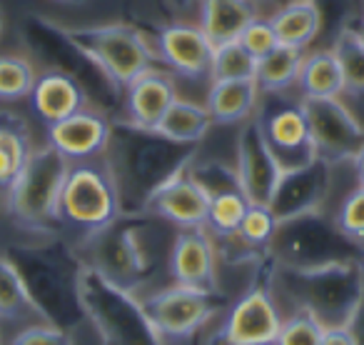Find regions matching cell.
Returning <instances> with one entry per match:
<instances>
[{
    "mask_svg": "<svg viewBox=\"0 0 364 345\" xmlns=\"http://www.w3.org/2000/svg\"><path fill=\"white\" fill-rule=\"evenodd\" d=\"M208 208L210 195L200 188V183L185 168L147 195L142 213L152 215L157 220H165V223L175 225L180 230H193L205 228Z\"/></svg>",
    "mask_w": 364,
    "mask_h": 345,
    "instance_id": "cell-14",
    "label": "cell"
},
{
    "mask_svg": "<svg viewBox=\"0 0 364 345\" xmlns=\"http://www.w3.org/2000/svg\"><path fill=\"white\" fill-rule=\"evenodd\" d=\"M177 91L170 73L150 68L125 88V123L155 130L167 108L175 103Z\"/></svg>",
    "mask_w": 364,
    "mask_h": 345,
    "instance_id": "cell-19",
    "label": "cell"
},
{
    "mask_svg": "<svg viewBox=\"0 0 364 345\" xmlns=\"http://www.w3.org/2000/svg\"><path fill=\"white\" fill-rule=\"evenodd\" d=\"M237 43L255 58V61L264 58L269 51H274V48L279 46L272 26H269V21H264V18H255L242 31V36L237 38Z\"/></svg>",
    "mask_w": 364,
    "mask_h": 345,
    "instance_id": "cell-37",
    "label": "cell"
},
{
    "mask_svg": "<svg viewBox=\"0 0 364 345\" xmlns=\"http://www.w3.org/2000/svg\"><path fill=\"white\" fill-rule=\"evenodd\" d=\"M33 150L28 123L18 113L0 110V190L11 188Z\"/></svg>",
    "mask_w": 364,
    "mask_h": 345,
    "instance_id": "cell-25",
    "label": "cell"
},
{
    "mask_svg": "<svg viewBox=\"0 0 364 345\" xmlns=\"http://www.w3.org/2000/svg\"><path fill=\"white\" fill-rule=\"evenodd\" d=\"M46 23L115 91H125L137 76L155 68V51L142 31L130 23H92V26Z\"/></svg>",
    "mask_w": 364,
    "mask_h": 345,
    "instance_id": "cell-3",
    "label": "cell"
},
{
    "mask_svg": "<svg viewBox=\"0 0 364 345\" xmlns=\"http://www.w3.org/2000/svg\"><path fill=\"white\" fill-rule=\"evenodd\" d=\"M362 265H364V258H362Z\"/></svg>",
    "mask_w": 364,
    "mask_h": 345,
    "instance_id": "cell-45",
    "label": "cell"
},
{
    "mask_svg": "<svg viewBox=\"0 0 364 345\" xmlns=\"http://www.w3.org/2000/svg\"><path fill=\"white\" fill-rule=\"evenodd\" d=\"M297 86L302 98H339L344 93L337 58L329 48L307 53L302 61Z\"/></svg>",
    "mask_w": 364,
    "mask_h": 345,
    "instance_id": "cell-28",
    "label": "cell"
},
{
    "mask_svg": "<svg viewBox=\"0 0 364 345\" xmlns=\"http://www.w3.org/2000/svg\"><path fill=\"white\" fill-rule=\"evenodd\" d=\"M175 3H180V6H182V3H190V0H175Z\"/></svg>",
    "mask_w": 364,
    "mask_h": 345,
    "instance_id": "cell-43",
    "label": "cell"
},
{
    "mask_svg": "<svg viewBox=\"0 0 364 345\" xmlns=\"http://www.w3.org/2000/svg\"><path fill=\"white\" fill-rule=\"evenodd\" d=\"M218 248L205 228L180 230L167 253V270L177 285L218 293Z\"/></svg>",
    "mask_w": 364,
    "mask_h": 345,
    "instance_id": "cell-15",
    "label": "cell"
},
{
    "mask_svg": "<svg viewBox=\"0 0 364 345\" xmlns=\"http://www.w3.org/2000/svg\"><path fill=\"white\" fill-rule=\"evenodd\" d=\"M125 213L105 158L70 163L58 200V228L73 230L77 243Z\"/></svg>",
    "mask_w": 364,
    "mask_h": 345,
    "instance_id": "cell-6",
    "label": "cell"
},
{
    "mask_svg": "<svg viewBox=\"0 0 364 345\" xmlns=\"http://www.w3.org/2000/svg\"><path fill=\"white\" fill-rule=\"evenodd\" d=\"M31 108L46 125L63 120L87 108V93L75 76L65 71H48L38 76L31 91Z\"/></svg>",
    "mask_w": 364,
    "mask_h": 345,
    "instance_id": "cell-20",
    "label": "cell"
},
{
    "mask_svg": "<svg viewBox=\"0 0 364 345\" xmlns=\"http://www.w3.org/2000/svg\"><path fill=\"white\" fill-rule=\"evenodd\" d=\"M58 3H68V6H80V3H85V0H58Z\"/></svg>",
    "mask_w": 364,
    "mask_h": 345,
    "instance_id": "cell-40",
    "label": "cell"
},
{
    "mask_svg": "<svg viewBox=\"0 0 364 345\" xmlns=\"http://www.w3.org/2000/svg\"><path fill=\"white\" fill-rule=\"evenodd\" d=\"M279 325L282 310L274 295L269 288L255 285L230 305L210 345H274Z\"/></svg>",
    "mask_w": 364,
    "mask_h": 345,
    "instance_id": "cell-12",
    "label": "cell"
},
{
    "mask_svg": "<svg viewBox=\"0 0 364 345\" xmlns=\"http://www.w3.org/2000/svg\"><path fill=\"white\" fill-rule=\"evenodd\" d=\"M329 175H332V165H327L319 158L297 170L282 172L277 190L269 200V210L274 213V218L282 223V220H292L299 215L322 213V205L329 193Z\"/></svg>",
    "mask_w": 364,
    "mask_h": 345,
    "instance_id": "cell-16",
    "label": "cell"
},
{
    "mask_svg": "<svg viewBox=\"0 0 364 345\" xmlns=\"http://www.w3.org/2000/svg\"><path fill=\"white\" fill-rule=\"evenodd\" d=\"M155 56L177 76L188 81H210V63H213L215 46L208 41L200 26L193 23H172L157 33V41L152 46Z\"/></svg>",
    "mask_w": 364,
    "mask_h": 345,
    "instance_id": "cell-17",
    "label": "cell"
},
{
    "mask_svg": "<svg viewBox=\"0 0 364 345\" xmlns=\"http://www.w3.org/2000/svg\"><path fill=\"white\" fill-rule=\"evenodd\" d=\"M334 225L339 228V233L347 240H352L354 245L364 248V188H357L344 198L342 208H339Z\"/></svg>",
    "mask_w": 364,
    "mask_h": 345,
    "instance_id": "cell-35",
    "label": "cell"
},
{
    "mask_svg": "<svg viewBox=\"0 0 364 345\" xmlns=\"http://www.w3.org/2000/svg\"><path fill=\"white\" fill-rule=\"evenodd\" d=\"M357 31H359V38H362V43H364V26H359Z\"/></svg>",
    "mask_w": 364,
    "mask_h": 345,
    "instance_id": "cell-41",
    "label": "cell"
},
{
    "mask_svg": "<svg viewBox=\"0 0 364 345\" xmlns=\"http://www.w3.org/2000/svg\"><path fill=\"white\" fill-rule=\"evenodd\" d=\"M8 345H75V340L60 325L36 323V325H26L21 333L13 335Z\"/></svg>",
    "mask_w": 364,
    "mask_h": 345,
    "instance_id": "cell-36",
    "label": "cell"
},
{
    "mask_svg": "<svg viewBox=\"0 0 364 345\" xmlns=\"http://www.w3.org/2000/svg\"><path fill=\"white\" fill-rule=\"evenodd\" d=\"M70 160L55 148L43 145L31 153L18 178L6 190V210L18 228L36 235L58 230V200Z\"/></svg>",
    "mask_w": 364,
    "mask_h": 345,
    "instance_id": "cell-7",
    "label": "cell"
},
{
    "mask_svg": "<svg viewBox=\"0 0 364 345\" xmlns=\"http://www.w3.org/2000/svg\"><path fill=\"white\" fill-rule=\"evenodd\" d=\"M267 21L272 26L274 36H277L279 46L302 48V51L319 36V31L324 26L322 11L317 8L314 0H292V3H284Z\"/></svg>",
    "mask_w": 364,
    "mask_h": 345,
    "instance_id": "cell-24",
    "label": "cell"
},
{
    "mask_svg": "<svg viewBox=\"0 0 364 345\" xmlns=\"http://www.w3.org/2000/svg\"><path fill=\"white\" fill-rule=\"evenodd\" d=\"M269 293L284 295L294 310H307L324 328L352 325L364 305V265L359 258L312 268H287L274 263Z\"/></svg>",
    "mask_w": 364,
    "mask_h": 345,
    "instance_id": "cell-2",
    "label": "cell"
},
{
    "mask_svg": "<svg viewBox=\"0 0 364 345\" xmlns=\"http://www.w3.org/2000/svg\"><path fill=\"white\" fill-rule=\"evenodd\" d=\"M352 165H354V172H357V180H364V143L357 150V155L352 158Z\"/></svg>",
    "mask_w": 364,
    "mask_h": 345,
    "instance_id": "cell-39",
    "label": "cell"
},
{
    "mask_svg": "<svg viewBox=\"0 0 364 345\" xmlns=\"http://www.w3.org/2000/svg\"><path fill=\"white\" fill-rule=\"evenodd\" d=\"M304 56L307 53L302 48L277 46L264 58H259L257 71H255V83L259 93H287L292 86H297Z\"/></svg>",
    "mask_w": 364,
    "mask_h": 345,
    "instance_id": "cell-27",
    "label": "cell"
},
{
    "mask_svg": "<svg viewBox=\"0 0 364 345\" xmlns=\"http://www.w3.org/2000/svg\"><path fill=\"white\" fill-rule=\"evenodd\" d=\"M235 172H237L240 190L250 205H269L279 185V178H282V168L269 153L255 118L245 120L240 128Z\"/></svg>",
    "mask_w": 364,
    "mask_h": 345,
    "instance_id": "cell-13",
    "label": "cell"
},
{
    "mask_svg": "<svg viewBox=\"0 0 364 345\" xmlns=\"http://www.w3.org/2000/svg\"><path fill=\"white\" fill-rule=\"evenodd\" d=\"M359 188H364V180H359Z\"/></svg>",
    "mask_w": 364,
    "mask_h": 345,
    "instance_id": "cell-44",
    "label": "cell"
},
{
    "mask_svg": "<svg viewBox=\"0 0 364 345\" xmlns=\"http://www.w3.org/2000/svg\"><path fill=\"white\" fill-rule=\"evenodd\" d=\"M357 250L359 245L344 238L332 220H327L322 213H309L282 220L274 230L267 255L277 265L312 268V265L337 263V260H354L359 258Z\"/></svg>",
    "mask_w": 364,
    "mask_h": 345,
    "instance_id": "cell-8",
    "label": "cell"
},
{
    "mask_svg": "<svg viewBox=\"0 0 364 345\" xmlns=\"http://www.w3.org/2000/svg\"><path fill=\"white\" fill-rule=\"evenodd\" d=\"M314 155L327 165L352 163L364 143V125L342 98H299Z\"/></svg>",
    "mask_w": 364,
    "mask_h": 345,
    "instance_id": "cell-11",
    "label": "cell"
},
{
    "mask_svg": "<svg viewBox=\"0 0 364 345\" xmlns=\"http://www.w3.org/2000/svg\"><path fill=\"white\" fill-rule=\"evenodd\" d=\"M362 26H364V23H362Z\"/></svg>",
    "mask_w": 364,
    "mask_h": 345,
    "instance_id": "cell-46",
    "label": "cell"
},
{
    "mask_svg": "<svg viewBox=\"0 0 364 345\" xmlns=\"http://www.w3.org/2000/svg\"><path fill=\"white\" fill-rule=\"evenodd\" d=\"M152 220L155 218L142 210L122 213L110 225L75 243L73 255L77 263L95 268L115 285L137 293L155 263L150 238H147L155 228Z\"/></svg>",
    "mask_w": 364,
    "mask_h": 345,
    "instance_id": "cell-4",
    "label": "cell"
},
{
    "mask_svg": "<svg viewBox=\"0 0 364 345\" xmlns=\"http://www.w3.org/2000/svg\"><path fill=\"white\" fill-rule=\"evenodd\" d=\"M329 51L337 58L344 93H349V96H364V43L359 38L357 28L352 26L339 28Z\"/></svg>",
    "mask_w": 364,
    "mask_h": 345,
    "instance_id": "cell-29",
    "label": "cell"
},
{
    "mask_svg": "<svg viewBox=\"0 0 364 345\" xmlns=\"http://www.w3.org/2000/svg\"><path fill=\"white\" fill-rule=\"evenodd\" d=\"M38 76L28 58L6 53L0 56V101L13 103L31 96Z\"/></svg>",
    "mask_w": 364,
    "mask_h": 345,
    "instance_id": "cell-32",
    "label": "cell"
},
{
    "mask_svg": "<svg viewBox=\"0 0 364 345\" xmlns=\"http://www.w3.org/2000/svg\"><path fill=\"white\" fill-rule=\"evenodd\" d=\"M324 325L307 310H292L282 318L274 345H322Z\"/></svg>",
    "mask_w": 364,
    "mask_h": 345,
    "instance_id": "cell-34",
    "label": "cell"
},
{
    "mask_svg": "<svg viewBox=\"0 0 364 345\" xmlns=\"http://www.w3.org/2000/svg\"><path fill=\"white\" fill-rule=\"evenodd\" d=\"M257 61L240 46L237 41L215 46L210 63V83L213 81H255Z\"/></svg>",
    "mask_w": 364,
    "mask_h": 345,
    "instance_id": "cell-31",
    "label": "cell"
},
{
    "mask_svg": "<svg viewBox=\"0 0 364 345\" xmlns=\"http://www.w3.org/2000/svg\"><path fill=\"white\" fill-rule=\"evenodd\" d=\"M0 323H50L11 258L0 255Z\"/></svg>",
    "mask_w": 364,
    "mask_h": 345,
    "instance_id": "cell-23",
    "label": "cell"
},
{
    "mask_svg": "<svg viewBox=\"0 0 364 345\" xmlns=\"http://www.w3.org/2000/svg\"><path fill=\"white\" fill-rule=\"evenodd\" d=\"M213 128L208 108L195 101H185L177 96L175 103L167 108L162 120L155 125V133H160L167 140L182 143V145H198Z\"/></svg>",
    "mask_w": 364,
    "mask_h": 345,
    "instance_id": "cell-26",
    "label": "cell"
},
{
    "mask_svg": "<svg viewBox=\"0 0 364 345\" xmlns=\"http://www.w3.org/2000/svg\"><path fill=\"white\" fill-rule=\"evenodd\" d=\"M322 345H359L357 330L352 325H334V328H324Z\"/></svg>",
    "mask_w": 364,
    "mask_h": 345,
    "instance_id": "cell-38",
    "label": "cell"
},
{
    "mask_svg": "<svg viewBox=\"0 0 364 345\" xmlns=\"http://www.w3.org/2000/svg\"><path fill=\"white\" fill-rule=\"evenodd\" d=\"M259 96L262 93L255 81H213L205 108L213 118V125H235L255 115Z\"/></svg>",
    "mask_w": 364,
    "mask_h": 345,
    "instance_id": "cell-22",
    "label": "cell"
},
{
    "mask_svg": "<svg viewBox=\"0 0 364 345\" xmlns=\"http://www.w3.org/2000/svg\"><path fill=\"white\" fill-rule=\"evenodd\" d=\"M75 303L95 328L100 345H162L142 300L90 265L77 263L75 268Z\"/></svg>",
    "mask_w": 364,
    "mask_h": 345,
    "instance_id": "cell-5",
    "label": "cell"
},
{
    "mask_svg": "<svg viewBox=\"0 0 364 345\" xmlns=\"http://www.w3.org/2000/svg\"><path fill=\"white\" fill-rule=\"evenodd\" d=\"M122 198V210H142L147 195L195 160V145L167 140L160 133L117 123L102 153Z\"/></svg>",
    "mask_w": 364,
    "mask_h": 345,
    "instance_id": "cell-1",
    "label": "cell"
},
{
    "mask_svg": "<svg viewBox=\"0 0 364 345\" xmlns=\"http://www.w3.org/2000/svg\"><path fill=\"white\" fill-rule=\"evenodd\" d=\"M0 33H3V11H0Z\"/></svg>",
    "mask_w": 364,
    "mask_h": 345,
    "instance_id": "cell-42",
    "label": "cell"
},
{
    "mask_svg": "<svg viewBox=\"0 0 364 345\" xmlns=\"http://www.w3.org/2000/svg\"><path fill=\"white\" fill-rule=\"evenodd\" d=\"M142 308L162 345H185L220 313L223 300L218 293L172 283L147 295Z\"/></svg>",
    "mask_w": 364,
    "mask_h": 345,
    "instance_id": "cell-9",
    "label": "cell"
},
{
    "mask_svg": "<svg viewBox=\"0 0 364 345\" xmlns=\"http://www.w3.org/2000/svg\"><path fill=\"white\" fill-rule=\"evenodd\" d=\"M257 16L255 0H200V31L213 46H225L242 36Z\"/></svg>",
    "mask_w": 364,
    "mask_h": 345,
    "instance_id": "cell-21",
    "label": "cell"
},
{
    "mask_svg": "<svg viewBox=\"0 0 364 345\" xmlns=\"http://www.w3.org/2000/svg\"><path fill=\"white\" fill-rule=\"evenodd\" d=\"M277 225L279 220L274 218L269 205H247V213H245L235 238L247 250H267L274 238Z\"/></svg>",
    "mask_w": 364,
    "mask_h": 345,
    "instance_id": "cell-33",
    "label": "cell"
},
{
    "mask_svg": "<svg viewBox=\"0 0 364 345\" xmlns=\"http://www.w3.org/2000/svg\"><path fill=\"white\" fill-rule=\"evenodd\" d=\"M252 118L282 172L309 165L317 158L309 140L302 103L289 101L287 93H262Z\"/></svg>",
    "mask_w": 364,
    "mask_h": 345,
    "instance_id": "cell-10",
    "label": "cell"
},
{
    "mask_svg": "<svg viewBox=\"0 0 364 345\" xmlns=\"http://www.w3.org/2000/svg\"><path fill=\"white\" fill-rule=\"evenodd\" d=\"M247 198L242 190H228L210 198L208 220H205V230L218 238H235L242 223L245 213H247Z\"/></svg>",
    "mask_w": 364,
    "mask_h": 345,
    "instance_id": "cell-30",
    "label": "cell"
},
{
    "mask_svg": "<svg viewBox=\"0 0 364 345\" xmlns=\"http://www.w3.org/2000/svg\"><path fill=\"white\" fill-rule=\"evenodd\" d=\"M112 123L92 108L73 113L48 125V145L55 148L70 163L100 158L110 140Z\"/></svg>",
    "mask_w": 364,
    "mask_h": 345,
    "instance_id": "cell-18",
    "label": "cell"
}]
</instances>
